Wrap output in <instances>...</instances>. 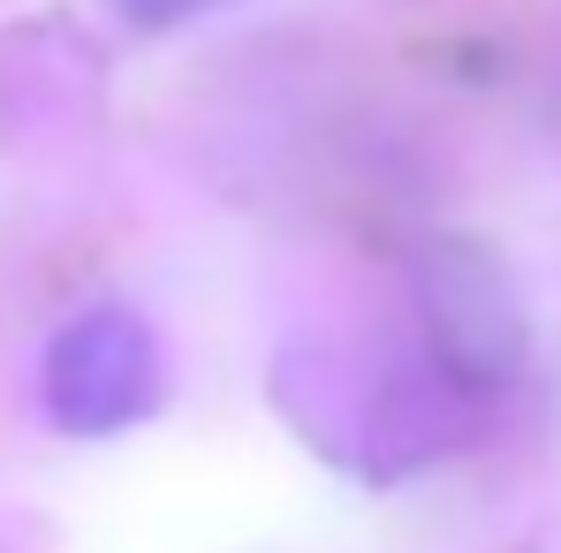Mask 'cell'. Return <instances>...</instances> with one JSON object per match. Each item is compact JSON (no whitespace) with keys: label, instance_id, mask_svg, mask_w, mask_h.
I'll return each instance as SVG.
<instances>
[{"label":"cell","instance_id":"obj_2","mask_svg":"<svg viewBox=\"0 0 561 553\" xmlns=\"http://www.w3.org/2000/svg\"><path fill=\"white\" fill-rule=\"evenodd\" d=\"M425 258H433V266H425V296H433V319H440L448 349H463V334H478L485 365L508 371L516 357H508V349H493V334L524 349V326H516V311H508V303H493V266H485V258H470V251H425Z\"/></svg>","mask_w":561,"mask_h":553},{"label":"cell","instance_id":"obj_1","mask_svg":"<svg viewBox=\"0 0 561 553\" xmlns=\"http://www.w3.org/2000/svg\"><path fill=\"white\" fill-rule=\"evenodd\" d=\"M152 334L129 311H92L46 349V410L61 433H114L152 410Z\"/></svg>","mask_w":561,"mask_h":553},{"label":"cell","instance_id":"obj_3","mask_svg":"<svg viewBox=\"0 0 561 553\" xmlns=\"http://www.w3.org/2000/svg\"><path fill=\"white\" fill-rule=\"evenodd\" d=\"M137 23H183V15H197V8H213V0H122Z\"/></svg>","mask_w":561,"mask_h":553}]
</instances>
